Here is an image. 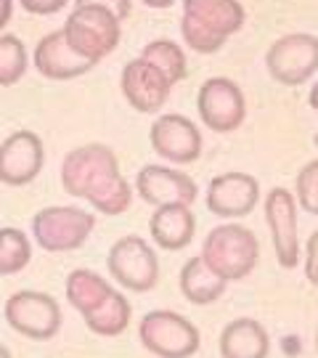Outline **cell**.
<instances>
[{
    "instance_id": "obj_3",
    "label": "cell",
    "mask_w": 318,
    "mask_h": 358,
    "mask_svg": "<svg viewBox=\"0 0 318 358\" xmlns=\"http://www.w3.org/2000/svg\"><path fill=\"white\" fill-rule=\"evenodd\" d=\"M122 22L112 11H106L101 6H77L69 13L66 24H64V38L75 48L82 59L88 62H101L103 56L117 48L120 35H122Z\"/></svg>"
},
{
    "instance_id": "obj_12",
    "label": "cell",
    "mask_w": 318,
    "mask_h": 358,
    "mask_svg": "<svg viewBox=\"0 0 318 358\" xmlns=\"http://www.w3.org/2000/svg\"><path fill=\"white\" fill-rule=\"evenodd\" d=\"M152 149L173 165H191L202 154V133L183 115H162L149 130Z\"/></svg>"
},
{
    "instance_id": "obj_35",
    "label": "cell",
    "mask_w": 318,
    "mask_h": 358,
    "mask_svg": "<svg viewBox=\"0 0 318 358\" xmlns=\"http://www.w3.org/2000/svg\"><path fill=\"white\" fill-rule=\"evenodd\" d=\"M0 358H13V356H11V350H8V348L3 345V343H0Z\"/></svg>"
},
{
    "instance_id": "obj_19",
    "label": "cell",
    "mask_w": 318,
    "mask_h": 358,
    "mask_svg": "<svg viewBox=\"0 0 318 358\" xmlns=\"http://www.w3.org/2000/svg\"><path fill=\"white\" fill-rule=\"evenodd\" d=\"M183 16H191L194 22L226 40L239 32L247 19L239 0H183Z\"/></svg>"
},
{
    "instance_id": "obj_15",
    "label": "cell",
    "mask_w": 318,
    "mask_h": 358,
    "mask_svg": "<svg viewBox=\"0 0 318 358\" xmlns=\"http://www.w3.org/2000/svg\"><path fill=\"white\" fill-rule=\"evenodd\" d=\"M120 88L125 101L143 115H154L159 112L170 99L173 85L167 83L162 72H157L152 64H146L143 59H133L122 66V77H120Z\"/></svg>"
},
{
    "instance_id": "obj_24",
    "label": "cell",
    "mask_w": 318,
    "mask_h": 358,
    "mask_svg": "<svg viewBox=\"0 0 318 358\" xmlns=\"http://www.w3.org/2000/svg\"><path fill=\"white\" fill-rule=\"evenodd\" d=\"M32 260V244L22 229H0V276L22 273Z\"/></svg>"
},
{
    "instance_id": "obj_10",
    "label": "cell",
    "mask_w": 318,
    "mask_h": 358,
    "mask_svg": "<svg viewBox=\"0 0 318 358\" xmlns=\"http://www.w3.org/2000/svg\"><path fill=\"white\" fill-rule=\"evenodd\" d=\"M266 220L270 242L281 268H294L300 263V236H297V202L289 189H270L266 196Z\"/></svg>"
},
{
    "instance_id": "obj_7",
    "label": "cell",
    "mask_w": 318,
    "mask_h": 358,
    "mask_svg": "<svg viewBox=\"0 0 318 358\" xmlns=\"http://www.w3.org/2000/svg\"><path fill=\"white\" fill-rule=\"evenodd\" d=\"M106 268L127 292H149L159 282V257L143 236L127 234L117 239L106 255Z\"/></svg>"
},
{
    "instance_id": "obj_36",
    "label": "cell",
    "mask_w": 318,
    "mask_h": 358,
    "mask_svg": "<svg viewBox=\"0 0 318 358\" xmlns=\"http://www.w3.org/2000/svg\"><path fill=\"white\" fill-rule=\"evenodd\" d=\"M316 350H318V329H316Z\"/></svg>"
},
{
    "instance_id": "obj_33",
    "label": "cell",
    "mask_w": 318,
    "mask_h": 358,
    "mask_svg": "<svg viewBox=\"0 0 318 358\" xmlns=\"http://www.w3.org/2000/svg\"><path fill=\"white\" fill-rule=\"evenodd\" d=\"M140 3H146L149 8H170L175 0H140Z\"/></svg>"
},
{
    "instance_id": "obj_18",
    "label": "cell",
    "mask_w": 318,
    "mask_h": 358,
    "mask_svg": "<svg viewBox=\"0 0 318 358\" xmlns=\"http://www.w3.org/2000/svg\"><path fill=\"white\" fill-rule=\"evenodd\" d=\"M270 337L266 327L254 319H233L220 332V356L223 358H268Z\"/></svg>"
},
{
    "instance_id": "obj_5",
    "label": "cell",
    "mask_w": 318,
    "mask_h": 358,
    "mask_svg": "<svg viewBox=\"0 0 318 358\" xmlns=\"http://www.w3.org/2000/svg\"><path fill=\"white\" fill-rule=\"evenodd\" d=\"M6 324L16 334L35 343H48L62 329V306L48 292L38 289H22L13 292L3 306Z\"/></svg>"
},
{
    "instance_id": "obj_11",
    "label": "cell",
    "mask_w": 318,
    "mask_h": 358,
    "mask_svg": "<svg viewBox=\"0 0 318 358\" xmlns=\"http://www.w3.org/2000/svg\"><path fill=\"white\" fill-rule=\"evenodd\" d=\"M45 165V149L38 133L16 130L0 143V183L6 186H27L40 176Z\"/></svg>"
},
{
    "instance_id": "obj_20",
    "label": "cell",
    "mask_w": 318,
    "mask_h": 358,
    "mask_svg": "<svg viewBox=\"0 0 318 358\" xmlns=\"http://www.w3.org/2000/svg\"><path fill=\"white\" fill-rule=\"evenodd\" d=\"M178 284L180 294L189 300L191 306H210V303L220 300L226 294V287H229L226 279H220L215 271L204 263L202 255L191 257L183 263Z\"/></svg>"
},
{
    "instance_id": "obj_17",
    "label": "cell",
    "mask_w": 318,
    "mask_h": 358,
    "mask_svg": "<svg viewBox=\"0 0 318 358\" xmlns=\"http://www.w3.org/2000/svg\"><path fill=\"white\" fill-rule=\"evenodd\" d=\"M149 234L159 250H167V252L186 250L196 234L194 210L189 205L157 207L149 217Z\"/></svg>"
},
{
    "instance_id": "obj_13",
    "label": "cell",
    "mask_w": 318,
    "mask_h": 358,
    "mask_svg": "<svg viewBox=\"0 0 318 358\" xmlns=\"http://www.w3.org/2000/svg\"><path fill=\"white\" fill-rule=\"evenodd\" d=\"M136 192L140 194L143 202L154 207H167V205H194L196 199V183L191 176L175 167H162V165H146L140 167L138 178H136Z\"/></svg>"
},
{
    "instance_id": "obj_29",
    "label": "cell",
    "mask_w": 318,
    "mask_h": 358,
    "mask_svg": "<svg viewBox=\"0 0 318 358\" xmlns=\"http://www.w3.org/2000/svg\"><path fill=\"white\" fill-rule=\"evenodd\" d=\"M305 279L313 287H318V231L310 234L305 244Z\"/></svg>"
},
{
    "instance_id": "obj_4",
    "label": "cell",
    "mask_w": 318,
    "mask_h": 358,
    "mask_svg": "<svg viewBox=\"0 0 318 358\" xmlns=\"http://www.w3.org/2000/svg\"><path fill=\"white\" fill-rule=\"evenodd\" d=\"M138 340L157 358H191L202 345V334L194 321L162 308L149 310L140 319Z\"/></svg>"
},
{
    "instance_id": "obj_32",
    "label": "cell",
    "mask_w": 318,
    "mask_h": 358,
    "mask_svg": "<svg viewBox=\"0 0 318 358\" xmlns=\"http://www.w3.org/2000/svg\"><path fill=\"white\" fill-rule=\"evenodd\" d=\"M13 13V0H0V29L11 22Z\"/></svg>"
},
{
    "instance_id": "obj_27",
    "label": "cell",
    "mask_w": 318,
    "mask_h": 358,
    "mask_svg": "<svg viewBox=\"0 0 318 358\" xmlns=\"http://www.w3.org/2000/svg\"><path fill=\"white\" fill-rule=\"evenodd\" d=\"M180 35H183V40H186V45H189L191 51H196V53H215V51H220L223 43H226V38L210 32L207 27H202L199 22H194L191 16H183V19H180Z\"/></svg>"
},
{
    "instance_id": "obj_8",
    "label": "cell",
    "mask_w": 318,
    "mask_h": 358,
    "mask_svg": "<svg viewBox=\"0 0 318 358\" xmlns=\"http://www.w3.org/2000/svg\"><path fill=\"white\" fill-rule=\"evenodd\" d=\"M268 75L281 85H303L318 72V38L308 32H292L279 38L266 53Z\"/></svg>"
},
{
    "instance_id": "obj_30",
    "label": "cell",
    "mask_w": 318,
    "mask_h": 358,
    "mask_svg": "<svg viewBox=\"0 0 318 358\" xmlns=\"http://www.w3.org/2000/svg\"><path fill=\"white\" fill-rule=\"evenodd\" d=\"M66 0H22V8L38 16H51V13L62 11Z\"/></svg>"
},
{
    "instance_id": "obj_37",
    "label": "cell",
    "mask_w": 318,
    "mask_h": 358,
    "mask_svg": "<svg viewBox=\"0 0 318 358\" xmlns=\"http://www.w3.org/2000/svg\"><path fill=\"white\" fill-rule=\"evenodd\" d=\"M316 146H318V133H316Z\"/></svg>"
},
{
    "instance_id": "obj_22",
    "label": "cell",
    "mask_w": 318,
    "mask_h": 358,
    "mask_svg": "<svg viewBox=\"0 0 318 358\" xmlns=\"http://www.w3.org/2000/svg\"><path fill=\"white\" fill-rule=\"evenodd\" d=\"M66 303L75 308L80 316H88L93 308L101 303L115 287L103 279L101 273L90 268H75L66 276Z\"/></svg>"
},
{
    "instance_id": "obj_26",
    "label": "cell",
    "mask_w": 318,
    "mask_h": 358,
    "mask_svg": "<svg viewBox=\"0 0 318 358\" xmlns=\"http://www.w3.org/2000/svg\"><path fill=\"white\" fill-rule=\"evenodd\" d=\"M93 210H99L103 215H122L130 202H133V189L122 176L117 180H112L106 189H101L99 194H93L88 199Z\"/></svg>"
},
{
    "instance_id": "obj_25",
    "label": "cell",
    "mask_w": 318,
    "mask_h": 358,
    "mask_svg": "<svg viewBox=\"0 0 318 358\" xmlns=\"http://www.w3.org/2000/svg\"><path fill=\"white\" fill-rule=\"evenodd\" d=\"M27 48L16 35H0V88L16 85L27 72Z\"/></svg>"
},
{
    "instance_id": "obj_34",
    "label": "cell",
    "mask_w": 318,
    "mask_h": 358,
    "mask_svg": "<svg viewBox=\"0 0 318 358\" xmlns=\"http://www.w3.org/2000/svg\"><path fill=\"white\" fill-rule=\"evenodd\" d=\"M308 101H310V109H316L318 112V83L310 88V96H308Z\"/></svg>"
},
{
    "instance_id": "obj_1",
    "label": "cell",
    "mask_w": 318,
    "mask_h": 358,
    "mask_svg": "<svg viewBox=\"0 0 318 358\" xmlns=\"http://www.w3.org/2000/svg\"><path fill=\"white\" fill-rule=\"evenodd\" d=\"M202 260L226 282H242L260 263V242L239 223L215 226L204 236Z\"/></svg>"
},
{
    "instance_id": "obj_9",
    "label": "cell",
    "mask_w": 318,
    "mask_h": 358,
    "mask_svg": "<svg viewBox=\"0 0 318 358\" xmlns=\"http://www.w3.org/2000/svg\"><path fill=\"white\" fill-rule=\"evenodd\" d=\"M196 109L202 122L215 133H233L247 117V101L242 88L229 77H210L199 88Z\"/></svg>"
},
{
    "instance_id": "obj_28",
    "label": "cell",
    "mask_w": 318,
    "mask_h": 358,
    "mask_svg": "<svg viewBox=\"0 0 318 358\" xmlns=\"http://www.w3.org/2000/svg\"><path fill=\"white\" fill-rule=\"evenodd\" d=\"M297 205L308 210L310 215H318V159L308 162L297 173Z\"/></svg>"
},
{
    "instance_id": "obj_14",
    "label": "cell",
    "mask_w": 318,
    "mask_h": 358,
    "mask_svg": "<svg viewBox=\"0 0 318 358\" xmlns=\"http://www.w3.org/2000/svg\"><path fill=\"white\" fill-rule=\"evenodd\" d=\"M260 199V183L250 173H223L207 186V210L217 217L250 215Z\"/></svg>"
},
{
    "instance_id": "obj_21",
    "label": "cell",
    "mask_w": 318,
    "mask_h": 358,
    "mask_svg": "<svg viewBox=\"0 0 318 358\" xmlns=\"http://www.w3.org/2000/svg\"><path fill=\"white\" fill-rule=\"evenodd\" d=\"M130 319H133V306L127 294L120 289H112L88 316H82L85 327L99 337H120L130 327Z\"/></svg>"
},
{
    "instance_id": "obj_6",
    "label": "cell",
    "mask_w": 318,
    "mask_h": 358,
    "mask_svg": "<svg viewBox=\"0 0 318 358\" xmlns=\"http://www.w3.org/2000/svg\"><path fill=\"white\" fill-rule=\"evenodd\" d=\"M96 217L80 207H45L32 217V236L43 252H75L90 239Z\"/></svg>"
},
{
    "instance_id": "obj_16",
    "label": "cell",
    "mask_w": 318,
    "mask_h": 358,
    "mask_svg": "<svg viewBox=\"0 0 318 358\" xmlns=\"http://www.w3.org/2000/svg\"><path fill=\"white\" fill-rule=\"evenodd\" d=\"M32 62H35V69H38L40 75L48 77V80H75V77L85 75V72H90L96 66L93 62L82 59L66 43L62 29L40 40L38 45H35Z\"/></svg>"
},
{
    "instance_id": "obj_31",
    "label": "cell",
    "mask_w": 318,
    "mask_h": 358,
    "mask_svg": "<svg viewBox=\"0 0 318 358\" xmlns=\"http://www.w3.org/2000/svg\"><path fill=\"white\" fill-rule=\"evenodd\" d=\"M77 6H101L106 11H112L122 22L127 19V13H130V0H75Z\"/></svg>"
},
{
    "instance_id": "obj_2",
    "label": "cell",
    "mask_w": 318,
    "mask_h": 358,
    "mask_svg": "<svg viewBox=\"0 0 318 358\" xmlns=\"http://www.w3.org/2000/svg\"><path fill=\"white\" fill-rule=\"evenodd\" d=\"M122 176L115 152L103 143L77 146L64 157L62 162V186L66 194L77 199H90L93 194L106 189L112 180Z\"/></svg>"
},
{
    "instance_id": "obj_23",
    "label": "cell",
    "mask_w": 318,
    "mask_h": 358,
    "mask_svg": "<svg viewBox=\"0 0 318 358\" xmlns=\"http://www.w3.org/2000/svg\"><path fill=\"white\" fill-rule=\"evenodd\" d=\"M140 59L152 64L157 72H162L170 85H175L186 77V53L173 40H152L149 45H143Z\"/></svg>"
}]
</instances>
